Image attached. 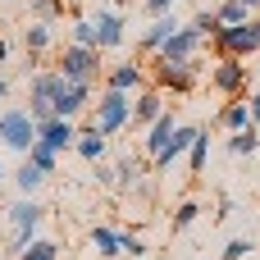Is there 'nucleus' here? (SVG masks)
<instances>
[{"label":"nucleus","mask_w":260,"mask_h":260,"mask_svg":"<svg viewBox=\"0 0 260 260\" xmlns=\"http://www.w3.org/2000/svg\"><path fill=\"white\" fill-rule=\"evenodd\" d=\"M5 96H9V82H5V78H0V101H5Z\"/></svg>","instance_id":"40"},{"label":"nucleus","mask_w":260,"mask_h":260,"mask_svg":"<svg viewBox=\"0 0 260 260\" xmlns=\"http://www.w3.org/2000/svg\"><path fill=\"white\" fill-rule=\"evenodd\" d=\"M91 128L101 137H114V133L133 128V96L128 91H114V87H101V101L91 110Z\"/></svg>","instance_id":"1"},{"label":"nucleus","mask_w":260,"mask_h":260,"mask_svg":"<svg viewBox=\"0 0 260 260\" xmlns=\"http://www.w3.org/2000/svg\"><path fill=\"white\" fill-rule=\"evenodd\" d=\"M197 219H201V201H192V197H187V201H178V206H174V233L192 229Z\"/></svg>","instance_id":"25"},{"label":"nucleus","mask_w":260,"mask_h":260,"mask_svg":"<svg viewBox=\"0 0 260 260\" xmlns=\"http://www.w3.org/2000/svg\"><path fill=\"white\" fill-rule=\"evenodd\" d=\"M0 59H9V41L5 37H0Z\"/></svg>","instance_id":"38"},{"label":"nucleus","mask_w":260,"mask_h":260,"mask_svg":"<svg viewBox=\"0 0 260 260\" xmlns=\"http://www.w3.org/2000/svg\"><path fill=\"white\" fill-rule=\"evenodd\" d=\"M201 41H206V37H201L197 27L183 23V27L160 46V59H169V64H187V59H197V46H201Z\"/></svg>","instance_id":"7"},{"label":"nucleus","mask_w":260,"mask_h":260,"mask_svg":"<svg viewBox=\"0 0 260 260\" xmlns=\"http://www.w3.org/2000/svg\"><path fill=\"white\" fill-rule=\"evenodd\" d=\"M0 142H5L9 151H18V155H27V151L37 146V119L27 114V105L0 110Z\"/></svg>","instance_id":"3"},{"label":"nucleus","mask_w":260,"mask_h":260,"mask_svg":"<svg viewBox=\"0 0 260 260\" xmlns=\"http://www.w3.org/2000/svg\"><path fill=\"white\" fill-rule=\"evenodd\" d=\"M174 5L178 0H142V14L146 18H165V14H174Z\"/></svg>","instance_id":"34"},{"label":"nucleus","mask_w":260,"mask_h":260,"mask_svg":"<svg viewBox=\"0 0 260 260\" xmlns=\"http://www.w3.org/2000/svg\"><path fill=\"white\" fill-rule=\"evenodd\" d=\"M91 247L101 251V260L119 256V229H110V224H101V229H91Z\"/></svg>","instance_id":"23"},{"label":"nucleus","mask_w":260,"mask_h":260,"mask_svg":"<svg viewBox=\"0 0 260 260\" xmlns=\"http://www.w3.org/2000/svg\"><path fill=\"white\" fill-rule=\"evenodd\" d=\"M23 160H27V165H37L46 178H50V174H59V151H50V146H41V142H37V146L23 155Z\"/></svg>","instance_id":"22"},{"label":"nucleus","mask_w":260,"mask_h":260,"mask_svg":"<svg viewBox=\"0 0 260 260\" xmlns=\"http://www.w3.org/2000/svg\"><path fill=\"white\" fill-rule=\"evenodd\" d=\"M146 82V64L142 59H119V64H110V73H105V87H114V91H137Z\"/></svg>","instance_id":"10"},{"label":"nucleus","mask_w":260,"mask_h":260,"mask_svg":"<svg viewBox=\"0 0 260 260\" xmlns=\"http://www.w3.org/2000/svg\"><path fill=\"white\" fill-rule=\"evenodd\" d=\"M160 114H169V105H165V91L146 87V91H137V96H133V128H151Z\"/></svg>","instance_id":"11"},{"label":"nucleus","mask_w":260,"mask_h":260,"mask_svg":"<svg viewBox=\"0 0 260 260\" xmlns=\"http://www.w3.org/2000/svg\"><path fill=\"white\" fill-rule=\"evenodd\" d=\"M210 87L224 91V96H238L247 87V64L242 59H215L210 64Z\"/></svg>","instance_id":"8"},{"label":"nucleus","mask_w":260,"mask_h":260,"mask_svg":"<svg viewBox=\"0 0 260 260\" xmlns=\"http://www.w3.org/2000/svg\"><path fill=\"white\" fill-rule=\"evenodd\" d=\"M50 27H55V23H37V18H32V23L23 27V46H27L32 55L50 50V41H55V32H50Z\"/></svg>","instance_id":"19"},{"label":"nucleus","mask_w":260,"mask_h":260,"mask_svg":"<svg viewBox=\"0 0 260 260\" xmlns=\"http://www.w3.org/2000/svg\"><path fill=\"white\" fill-rule=\"evenodd\" d=\"M206 155H210V133L201 128V137L192 142V151H187V160H192V174H206Z\"/></svg>","instance_id":"27"},{"label":"nucleus","mask_w":260,"mask_h":260,"mask_svg":"<svg viewBox=\"0 0 260 260\" xmlns=\"http://www.w3.org/2000/svg\"><path fill=\"white\" fill-rule=\"evenodd\" d=\"M119 251H123V256H146V242H142L137 233H119Z\"/></svg>","instance_id":"33"},{"label":"nucleus","mask_w":260,"mask_h":260,"mask_svg":"<svg viewBox=\"0 0 260 260\" xmlns=\"http://www.w3.org/2000/svg\"><path fill=\"white\" fill-rule=\"evenodd\" d=\"M114 174H119L114 192H123V197H133V192H142V187H146V169H142L133 155H123V160L114 165Z\"/></svg>","instance_id":"18"},{"label":"nucleus","mask_w":260,"mask_h":260,"mask_svg":"<svg viewBox=\"0 0 260 260\" xmlns=\"http://www.w3.org/2000/svg\"><path fill=\"white\" fill-rule=\"evenodd\" d=\"M0 260H9V256H0Z\"/></svg>","instance_id":"42"},{"label":"nucleus","mask_w":260,"mask_h":260,"mask_svg":"<svg viewBox=\"0 0 260 260\" xmlns=\"http://www.w3.org/2000/svg\"><path fill=\"white\" fill-rule=\"evenodd\" d=\"M91 101V87L87 82H64L59 96H55V119H78Z\"/></svg>","instance_id":"13"},{"label":"nucleus","mask_w":260,"mask_h":260,"mask_svg":"<svg viewBox=\"0 0 260 260\" xmlns=\"http://www.w3.org/2000/svg\"><path fill=\"white\" fill-rule=\"evenodd\" d=\"M91 23H96V50H101V55H105V50H114V46H123V27H128V23H123V14L101 9Z\"/></svg>","instance_id":"12"},{"label":"nucleus","mask_w":260,"mask_h":260,"mask_svg":"<svg viewBox=\"0 0 260 260\" xmlns=\"http://www.w3.org/2000/svg\"><path fill=\"white\" fill-rule=\"evenodd\" d=\"M206 69V59H187V64H169V59H151V87L155 91H192L197 87V73Z\"/></svg>","instance_id":"2"},{"label":"nucleus","mask_w":260,"mask_h":260,"mask_svg":"<svg viewBox=\"0 0 260 260\" xmlns=\"http://www.w3.org/2000/svg\"><path fill=\"white\" fill-rule=\"evenodd\" d=\"M178 27H183V23H178L174 14H165V18H151V27L142 32L137 50H142V55H160V46H165V41H169V37H174Z\"/></svg>","instance_id":"14"},{"label":"nucleus","mask_w":260,"mask_h":260,"mask_svg":"<svg viewBox=\"0 0 260 260\" xmlns=\"http://www.w3.org/2000/svg\"><path fill=\"white\" fill-rule=\"evenodd\" d=\"M59 87H64V73H59V69H37L32 82H27V101H46V105H55Z\"/></svg>","instance_id":"15"},{"label":"nucleus","mask_w":260,"mask_h":260,"mask_svg":"<svg viewBox=\"0 0 260 260\" xmlns=\"http://www.w3.org/2000/svg\"><path fill=\"white\" fill-rule=\"evenodd\" d=\"M238 5H247V14H251V9H260V0H238Z\"/></svg>","instance_id":"39"},{"label":"nucleus","mask_w":260,"mask_h":260,"mask_svg":"<svg viewBox=\"0 0 260 260\" xmlns=\"http://www.w3.org/2000/svg\"><path fill=\"white\" fill-rule=\"evenodd\" d=\"M5 178H9V169H5V165H0V183H5Z\"/></svg>","instance_id":"41"},{"label":"nucleus","mask_w":260,"mask_h":260,"mask_svg":"<svg viewBox=\"0 0 260 260\" xmlns=\"http://www.w3.org/2000/svg\"><path fill=\"white\" fill-rule=\"evenodd\" d=\"M55 69L64 73V82H87V87H91V82L101 78V50L73 41V46L59 50V64H55Z\"/></svg>","instance_id":"5"},{"label":"nucleus","mask_w":260,"mask_h":260,"mask_svg":"<svg viewBox=\"0 0 260 260\" xmlns=\"http://www.w3.org/2000/svg\"><path fill=\"white\" fill-rule=\"evenodd\" d=\"M174 128H178V119H174V114H160V119H155V123L146 128V137H142V146H146V155H151V160H155V155H160V151L169 146V137H174Z\"/></svg>","instance_id":"16"},{"label":"nucleus","mask_w":260,"mask_h":260,"mask_svg":"<svg viewBox=\"0 0 260 260\" xmlns=\"http://www.w3.org/2000/svg\"><path fill=\"white\" fill-rule=\"evenodd\" d=\"M32 14H37V23H55L64 14V0H32Z\"/></svg>","instance_id":"29"},{"label":"nucleus","mask_w":260,"mask_h":260,"mask_svg":"<svg viewBox=\"0 0 260 260\" xmlns=\"http://www.w3.org/2000/svg\"><path fill=\"white\" fill-rule=\"evenodd\" d=\"M251 251H256L251 238H233V242L224 247V256H219V260H242V256H251Z\"/></svg>","instance_id":"32"},{"label":"nucleus","mask_w":260,"mask_h":260,"mask_svg":"<svg viewBox=\"0 0 260 260\" xmlns=\"http://www.w3.org/2000/svg\"><path fill=\"white\" fill-rule=\"evenodd\" d=\"M18 260H59V242H50V238H37V242H32V247H27Z\"/></svg>","instance_id":"28"},{"label":"nucleus","mask_w":260,"mask_h":260,"mask_svg":"<svg viewBox=\"0 0 260 260\" xmlns=\"http://www.w3.org/2000/svg\"><path fill=\"white\" fill-rule=\"evenodd\" d=\"M91 178H96L101 187H114V183H119V174H114L110 165H91Z\"/></svg>","instance_id":"35"},{"label":"nucleus","mask_w":260,"mask_h":260,"mask_svg":"<svg viewBox=\"0 0 260 260\" xmlns=\"http://www.w3.org/2000/svg\"><path fill=\"white\" fill-rule=\"evenodd\" d=\"M215 18H219V27H238V23H247L251 14H247V5H238V0H224V5L215 9Z\"/></svg>","instance_id":"26"},{"label":"nucleus","mask_w":260,"mask_h":260,"mask_svg":"<svg viewBox=\"0 0 260 260\" xmlns=\"http://www.w3.org/2000/svg\"><path fill=\"white\" fill-rule=\"evenodd\" d=\"M78 133H82V128H78V119H50V123H41V128H37V142L64 155V151H73V146H78Z\"/></svg>","instance_id":"6"},{"label":"nucleus","mask_w":260,"mask_h":260,"mask_svg":"<svg viewBox=\"0 0 260 260\" xmlns=\"http://www.w3.org/2000/svg\"><path fill=\"white\" fill-rule=\"evenodd\" d=\"M73 151H78V155H82L87 165H101V160L110 155V137H101V133H96L91 123H87V128L78 133V146H73Z\"/></svg>","instance_id":"17"},{"label":"nucleus","mask_w":260,"mask_h":260,"mask_svg":"<svg viewBox=\"0 0 260 260\" xmlns=\"http://www.w3.org/2000/svg\"><path fill=\"white\" fill-rule=\"evenodd\" d=\"M219 123L233 128V133H242V128H251L256 119H251V105H247V101H229V105L219 110Z\"/></svg>","instance_id":"20"},{"label":"nucleus","mask_w":260,"mask_h":260,"mask_svg":"<svg viewBox=\"0 0 260 260\" xmlns=\"http://www.w3.org/2000/svg\"><path fill=\"white\" fill-rule=\"evenodd\" d=\"M229 215H233V201H229V197H219V210H215V219H229Z\"/></svg>","instance_id":"36"},{"label":"nucleus","mask_w":260,"mask_h":260,"mask_svg":"<svg viewBox=\"0 0 260 260\" xmlns=\"http://www.w3.org/2000/svg\"><path fill=\"white\" fill-rule=\"evenodd\" d=\"M73 41L78 46H96V23L91 18H73Z\"/></svg>","instance_id":"31"},{"label":"nucleus","mask_w":260,"mask_h":260,"mask_svg":"<svg viewBox=\"0 0 260 260\" xmlns=\"http://www.w3.org/2000/svg\"><path fill=\"white\" fill-rule=\"evenodd\" d=\"M197 137H201V128H197V123H178V128H174V137H169V146L151 160V169H155V174H165L178 155H187V151H192V142H197Z\"/></svg>","instance_id":"9"},{"label":"nucleus","mask_w":260,"mask_h":260,"mask_svg":"<svg viewBox=\"0 0 260 260\" xmlns=\"http://www.w3.org/2000/svg\"><path fill=\"white\" fill-rule=\"evenodd\" d=\"M229 151H233V155H256V151H260L256 123H251V128H242V133H233V137H229Z\"/></svg>","instance_id":"24"},{"label":"nucleus","mask_w":260,"mask_h":260,"mask_svg":"<svg viewBox=\"0 0 260 260\" xmlns=\"http://www.w3.org/2000/svg\"><path fill=\"white\" fill-rule=\"evenodd\" d=\"M9 178H14V187H18L23 197H37V192H41V183H46V174H41L37 165H27V160H23V165H18Z\"/></svg>","instance_id":"21"},{"label":"nucleus","mask_w":260,"mask_h":260,"mask_svg":"<svg viewBox=\"0 0 260 260\" xmlns=\"http://www.w3.org/2000/svg\"><path fill=\"white\" fill-rule=\"evenodd\" d=\"M215 50L219 59H247L260 50V18H247L238 27H219L215 32Z\"/></svg>","instance_id":"4"},{"label":"nucleus","mask_w":260,"mask_h":260,"mask_svg":"<svg viewBox=\"0 0 260 260\" xmlns=\"http://www.w3.org/2000/svg\"><path fill=\"white\" fill-rule=\"evenodd\" d=\"M187 27H197L201 37H210V41H215V32H219V18H215V9H201V14H197Z\"/></svg>","instance_id":"30"},{"label":"nucleus","mask_w":260,"mask_h":260,"mask_svg":"<svg viewBox=\"0 0 260 260\" xmlns=\"http://www.w3.org/2000/svg\"><path fill=\"white\" fill-rule=\"evenodd\" d=\"M251 119H260V91L251 96Z\"/></svg>","instance_id":"37"}]
</instances>
